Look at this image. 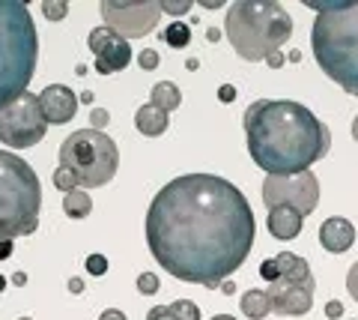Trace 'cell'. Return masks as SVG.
Segmentation results:
<instances>
[{"instance_id": "obj_1", "label": "cell", "mask_w": 358, "mask_h": 320, "mask_svg": "<svg viewBox=\"0 0 358 320\" xmlns=\"http://www.w3.org/2000/svg\"><path fill=\"white\" fill-rule=\"evenodd\" d=\"M254 213L236 186L215 174H182L152 197L147 246L179 281L218 288L254 246Z\"/></svg>"}, {"instance_id": "obj_2", "label": "cell", "mask_w": 358, "mask_h": 320, "mask_svg": "<svg viewBox=\"0 0 358 320\" xmlns=\"http://www.w3.org/2000/svg\"><path fill=\"white\" fill-rule=\"evenodd\" d=\"M248 153L268 176H293L310 171L329 153L331 132L317 114L289 99H260L245 111Z\"/></svg>"}, {"instance_id": "obj_3", "label": "cell", "mask_w": 358, "mask_h": 320, "mask_svg": "<svg viewBox=\"0 0 358 320\" xmlns=\"http://www.w3.org/2000/svg\"><path fill=\"white\" fill-rule=\"evenodd\" d=\"M305 4L317 9V21L310 27V48L320 69L346 93L358 96V4L320 6L310 0Z\"/></svg>"}, {"instance_id": "obj_4", "label": "cell", "mask_w": 358, "mask_h": 320, "mask_svg": "<svg viewBox=\"0 0 358 320\" xmlns=\"http://www.w3.org/2000/svg\"><path fill=\"white\" fill-rule=\"evenodd\" d=\"M36 25L27 4L0 0V108L27 93L36 75Z\"/></svg>"}, {"instance_id": "obj_5", "label": "cell", "mask_w": 358, "mask_h": 320, "mask_svg": "<svg viewBox=\"0 0 358 320\" xmlns=\"http://www.w3.org/2000/svg\"><path fill=\"white\" fill-rule=\"evenodd\" d=\"M224 33L242 60L257 63L272 51H281L284 42L293 36V18L275 0H236L227 9Z\"/></svg>"}, {"instance_id": "obj_6", "label": "cell", "mask_w": 358, "mask_h": 320, "mask_svg": "<svg viewBox=\"0 0 358 320\" xmlns=\"http://www.w3.org/2000/svg\"><path fill=\"white\" fill-rule=\"evenodd\" d=\"M42 186L36 171L15 153L0 150V239L27 237L39 228Z\"/></svg>"}, {"instance_id": "obj_7", "label": "cell", "mask_w": 358, "mask_h": 320, "mask_svg": "<svg viewBox=\"0 0 358 320\" xmlns=\"http://www.w3.org/2000/svg\"><path fill=\"white\" fill-rule=\"evenodd\" d=\"M60 168L78 176V186L99 189L114 180L120 168V150L105 132L78 129L60 144Z\"/></svg>"}, {"instance_id": "obj_8", "label": "cell", "mask_w": 358, "mask_h": 320, "mask_svg": "<svg viewBox=\"0 0 358 320\" xmlns=\"http://www.w3.org/2000/svg\"><path fill=\"white\" fill-rule=\"evenodd\" d=\"M45 114L39 105V93H24L6 108H0V144L27 150L45 138Z\"/></svg>"}, {"instance_id": "obj_9", "label": "cell", "mask_w": 358, "mask_h": 320, "mask_svg": "<svg viewBox=\"0 0 358 320\" xmlns=\"http://www.w3.org/2000/svg\"><path fill=\"white\" fill-rule=\"evenodd\" d=\"M266 207H296L301 216H310L320 204V180L313 171H301L293 176H266L263 180Z\"/></svg>"}, {"instance_id": "obj_10", "label": "cell", "mask_w": 358, "mask_h": 320, "mask_svg": "<svg viewBox=\"0 0 358 320\" xmlns=\"http://www.w3.org/2000/svg\"><path fill=\"white\" fill-rule=\"evenodd\" d=\"M102 15H105V27L120 33L122 39L147 36L159 25L162 4H110V0H105Z\"/></svg>"}, {"instance_id": "obj_11", "label": "cell", "mask_w": 358, "mask_h": 320, "mask_svg": "<svg viewBox=\"0 0 358 320\" xmlns=\"http://www.w3.org/2000/svg\"><path fill=\"white\" fill-rule=\"evenodd\" d=\"M272 312L281 317H301L310 312L313 305V281H284L278 279L266 288Z\"/></svg>"}, {"instance_id": "obj_12", "label": "cell", "mask_w": 358, "mask_h": 320, "mask_svg": "<svg viewBox=\"0 0 358 320\" xmlns=\"http://www.w3.org/2000/svg\"><path fill=\"white\" fill-rule=\"evenodd\" d=\"M39 105H42L45 123L63 126V123H69L78 111V96L66 84H48L39 93Z\"/></svg>"}, {"instance_id": "obj_13", "label": "cell", "mask_w": 358, "mask_h": 320, "mask_svg": "<svg viewBox=\"0 0 358 320\" xmlns=\"http://www.w3.org/2000/svg\"><path fill=\"white\" fill-rule=\"evenodd\" d=\"M320 242H322L326 251H331V255H343V251L352 249V242H355L352 222H346V218H341V216L326 218L322 228H320Z\"/></svg>"}, {"instance_id": "obj_14", "label": "cell", "mask_w": 358, "mask_h": 320, "mask_svg": "<svg viewBox=\"0 0 358 320\" xmlns=\"http://www.w3.org/2000/svg\"><path fill=\"white\" fill-rule=\"evenodd\" d=\"M301 222L305 216L299 213L296 207H272L268 209V218H266V228L275 239H296L301 234Z\"/></svg>"}, {"instance_id": "obj_15", "label": "cell", "mask_w": 358, "mask_h": 320, "mask_svg": "<svg viewBox=\"0 0 358 320\" xmlns=\"http://www.w3.org/2000/svg\"><path fill=\"white\" fill-rule=\"evenodd\" d=\"M134 126H138L141 135L159 138V135H164V132H167V126H171V114L162 111V108H155L152 102L141 105L138 114H134Z\"/></svg>"}, {"instance_id": "obj_16", "label": "cell", "mask_w": 358, "mask_h": 320, "mask_svg": "<svg viewBox=\"0 0 358 320\" xmlns=\"http://www.w3.org/2000/svg\"><path fill=\"white\" fill-rule=\"evenodd\" d=\"M131 63V46L126 39H117L105 54L96 57V72L99 75H114V72H122L126 66Z\"/></svg>"}, {"instance_id": "obj_17", "label": "cell", "mask_w": 358, "mask_h": 320, "mask_svg": "<svg viewBox=\"0 0 358 320\" xmlns=\"http://www.w3.org/2000/svg\"><path fill=\"white\" fill-rule=\"evenodd\" d=\"M275 260H278V272H281L278 279H284V281H313L310 267H308L305 258L289 255V251H281Z\"/></svg>"}, {"instance_id": "obj_18", "label": "cell", "mask_w": 358, "mask_h": 320, "mask_svg": "<svg viewBox=\"0 0 358 320\" xmlns=\"http://www.w3.org/2000/svg\"><path fill=\"white\" fill-rule=\"evenodd\" d=\"M150 96H152V105L162 108V111H167V114L176 111V108L182 105V93H179V87L173 81H159L152 87Z\"/></svg>"}, {"instance_id": "obj_19", "label": "cell", "mask_w": 358, "mask_h": 320, "mask_svg": "<svg viewBox=\"0 0 358 320\" xmlns=\"http://www.w3.org/2000/svg\"><path fill=\"white\" fill-rule=\"evenodd\" d=\"M242 312L251 320H263L266 314H272V302H268L266 291H245L242 293Z\"/></svg>"}, {"instance_id": "obj_20", "label": "cell", "mask_w": 358, "mask_h": 320, "mask_svg": "<svg viewBox=\"0 0 358 320\" xmlns=\"http://www.w3.org/2000/svg\"><path fill=\"white\" fill-rule=\"evenodd\" d=\"M63 209H66V216H72V218H87L90 209H93V201H90L87 192L75 189L63 197Z\"/></svg>"}, {"instance_id": "obj_21", "label": "cell", "mask_w": 358, "mask_h": 320, "mask_svg": "<svg viewBox=\"0 0 358 320\" xmlns=\"http://www.w3.org/2000/svg\"><path fill=\"white\" fill-rule=\"evenodd\" d=\"M162 39H164L171 48H185L188 42H192V27H188L185 21H173V25H167V27L162 30Z\"/></svg>"}, {"instance_id": "obj_22", "label": "cell", "mask_w": 358, "mask_h": 320, "mask_svg": "<svg viewBox=\"0 0 358 320\" xmlns=\"http://www.w3.org/2000/svg\"><path fill=\"white\" fill-rule=\"evenodd\" d=\"M176 314V320H200V308L192 300H176L173 305H167Z\"/></svg>"}, {"instance_id": "obj_23", "label": "cell", "mask_w": 358, "mask_h": 320, "mask_svg": "<svg viewBox=\"0 0 358 320\" xmlns=\"http://www.w3.org/2000/svg\"><path fill=\"white\" fill-rule=\"evenodd\" d=\"M42 13H45V18H48V21H63L66 13H69V4H66V0H45Z\"/></svg>"}, {"instance_id": "obj_24", "label": "cell", "mask_w": 358, "mask_h": 320, "mask_svg": "<svg viewBox=\"0 0 358 320\" xmlns=\"http://www.w3.org/2000/svg\"><path fill=\"white\" fill-rule=\"evenodd\" d=\"M54 186L69 195V192L78 189V176H75L72 171H66V168H57V171H54Z\"/></svg>"}, {"instance_id": "obj_25", "label": "cell", "mask_w": 358, "mask_h": 320, "mask_svg": "<svg viewBox=\"0 0 358 320\" xmlns=\"http://www.w3.org/2000/svg\"><path fill=\"white\" fill-rule=\"evenodd\" d=\"M138 291H141L143 296L155 293V291H159V275H155V272H141V279H138Z\"/></svg>"}, {"instance_id": "obj_26", "label": "cell", "mask_w": 358, "mask_h": 320, "mask_svg": "<svg viewBox=\"0 0 358 320\" xmlns=\"http://www.w3.org/2000/svg\"><path fill=\"white\" fill-rule=\"evenodd\" d=\"M260 275H263V281H266V284H275V281H278V275H281V272H278V260H275V258L263 260V263H260Z\"/></svg>"}, {"instance_id": "obj_27", "label": "cell", "mask_w": 358, "mask_h": 320, "mask_svg": "<svg viewBox=\"0 0 358 320\" xmlns=\"http://www.w3.org/2000/svg\"><path fill=\"white\" fill-rule=\"evenodd\" d=\"M192 9V0H164L162 4V13H171V15H182Z\"/></svg>"}, {"instance_id": "obj_28", "label": "cell", "mask_w": 358, "mask_h": 320, "mask_svg": "<svg viewBox=\"0 0 358 320\" xmlns=\"http://www.w3.org/2000/svg\"><path fill=\"white\" fill-rule=\"evenodd\" d=\"M138 63H141V69H143V72H152L155 66H159V51L143 48V51H141V57H138Z\"/></svg>"}, {"instance_id": "obj_29", "label": "cell", "mask_w": 358, "mask_h": 320, "mask_svg": "<svg viewBox=\"0 0 358 320\" xmlns=\"http://www.w3.org/2000/svg\"><path fill=\"white\" fill-rule=\"evenodd\" d=\"M87 272L90 275H105L108 272V260L102 255H90L87 258Z\"/></svg>"}, {"instance_id": "obj_30", "label": "cell", "mask_w": 358, "mask_h": 320, "mask_svg": "<svg viewBox=\"0 0 358 320\" xmlns=\"http://www.w3.org/2000/svg\"><path fill=\"white\" fill-rule=\"evenodd\" d=\"M105 126H108V111L105 108H93V111H90V129L102 132Z\"/></svg>"}, {"instance_id": "obj_31", "label": "cell", "mask_w": 358, "mask_h": 320, "mask_svg": "<svg viewBox=\"0 0 358 320\" xmlns=\"http://www.w3.org/2000/svg\"><path fill=\"white\" fill-rule=\"evenodd\" d=\"M346 291H350V296L358 302V260L350 267V272H346Z\"/></svg>"}, {"instance_id": "obj_32", "label": "cell", "mask_w": 358, "mask_h": 320, "mask_svg": "<svg viewBox=\"0 0 358 320\" xmlns=\"http://www.w3.org/2000/svg\"><path fill=\"white\" fill-rule=\"evenodd\" d=\"M147 320H176V314L167 305H155V308L147 312Z\"/></svg>"}, {"instance_id": "obj_33", "label": "cell", "mask_w": 358, "mask_h": 320, "mask_svg": "<svg viewBox=\"0 0 358 320\" xmlns=\"http://www.w3.org/2000/svg\"><path fill=\"white\" fill-rule=\"evenodd\" d=\"M326 317H331V320H338V317H343V305H341L338 300H331V302L326 305Z\"/></svg>"}, {"instance_id": "obj_34", "label": "cell", "mask_w": 358, "mask_h": 320, "mask_svg": "<svg viewBox=\"0 0 358 320\" xmlns=\"http://www.w3.org/2000/svg\"><path fill=\"white\" fill-rule=\"evenodd\" d=\"M218 99H221V102H233V99H236V87L224 84V87H221V90H218Z\"/></svg>"}, {"instance_id": "obj_35", "label": "cell", "mask_w": 358, "mask_h": 320, "mask_svg": "<svg viewBox=\"0 0 358 320\" xmlns=\"http://www.w3.org/2000/svg\"><path fill=\"white\" fill-rule=\"evenodd\" d=\"M99 320H129V317L122 314L120 308H108V312H102V314H99Z\"/></svg>"}, {"instance_id": "obj_36", "label": "cell", "mask_w": 358, "mask_h": 320, "mask_svg": "<svg viewBox=\"0 0 358 320\" xmlns=\"http://www.w3.org/2000/svg\"><path fill=\"white\" fill-rule=\"evenodd\" d=\"M266 63L272 66V69H278V66H284V51H272V54L266 57Z\"/></svg>"}, {"instance_id": "obj_37", "label": "cell", "mask_w": 358, "mask_h": 320, "mask_svg": "<svg viewBox=\"0 0 358 320\" xmlns=\"http://www.w3.org/2000/svg\"><path fill=\"white\" fill-rule=\"evenodd\" d=\"M13 239H0V260H6L9 255H13Z\"/></svg>"}, {"instance_id": "obj_38", "label": "cell", "mask_w": 358, "mask_h": 320, "mask_svg": "<svg viewBox=\"0 0 358 320\" xmlns=\"http://www.w3.org/2000/svg\"><path fill=\"white\" fill-rule=\"evenodd\" d=\"M69 291H72V293H81V291H84V281H81V279H72V281H69Z\"/></svg>"}, {"instance_id": "obj_39", "label": "cell", "mask_w": 358, "mask_h": 320, "mask_svg": "<svg viewBox=\"0 0 358 320\" xmlns=\"http://www.w3.org/2000/svg\"><path fill=\"white\" fill-rule=\"evenodd\" d=\"M224 4V0H200V6H203V9H218Z\"/></svg>"}, {"instance_id": "obj_40", "label": "cell", "mask_w": 358, "mask_h": 320, "mask_svg": "<svg viewBox=\"0 0 358 320\" xmlns=\"http://www.w3.org/2000/svg\"><path fill=\"white\" fill-rule=\"evenodd\" d=\"M13 284H27V275L24 272H15L13 275Z\"/></svg>"}, {"instance_id": "obj_41", "label": "cell", "mask_w": 358, "mask_h": 320, "mask_svg": "<svg viewBox=\"0 0 358 320\" xmlns=\"http://www.w3.org/2000/svg\"><path fill=\"white\" fill-rule=\"evenodd\" d=\"M352 138H355V141H358V117H355V120H352Z\"/></svg>"}, {"instance_id": "obj_42", "label": "cell", "mask_w": 358, "mask_h": 320, "mask_svg": "<svg viewBox=\"0 0 358 320\" xmlns=\"http://www.w3.org/2000/svg\"><path fill=\"white\" fill-rule=\"evenodd\" d=\"M212 320H236V317H230V314H215Z\"/></svg>"}, {"instance_id": "obj_43", "label": "cell", "mask_w": 358, "mask_h": 320, "mask_svg": "<svg viewBox=\"0 0 358 320\" xmlns=\"http://www.w3.org/2000/svg\"><path fill=\"white\" fill-rule=\"evenodd\" d=\"M6 291V279H3V275H0V293H3Z\"/></svg>"}, {"instance_id": "obj_44", "label": "cell", "mask_w": 358, "mask_h": 320, "mask_svg": "<svg viewBox=\"0 0 358 320\" xmlns=\"http://www.w3.org/2000/svg\"><path fill=\"white\" fill-rule=\"evenodd\" d=\"M18 320H30V317H18Z\"/></svg>"}]
</instances>
